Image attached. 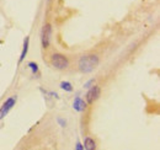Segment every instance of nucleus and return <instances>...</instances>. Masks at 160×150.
I'll list each match as a JSON object with an SVG mask.
<instances>
[{"instance_id": "nucleus-1", "label": "nucleus", "mask_w": 160, "mask_h": 150, "mask_svg": "<svg viewBox=\"0 0 160 150\" xmlns=\"http://www.w3.org/2000/svg\"><path fill=\"white\" fill-rule=\"evenodd\" d=\"M99 57L96 54H86L79 59V70L81 73H90L99 65Z\"/></svg>"}, {"instance_id": "nucleus-2", "label": "nucleus", "mask_w": 160, "mask_h": 150, "mask_svg": "<svg viewBox=\"0 0 160 150\" xmlns=\"http://www.w3.org/2000/svg\"><path fill=\"white\" fill-rule=\"evenodd\" d=\"M51 64H52V66H54L56 69L63 70V69H67V68H68L69 62H68V59H67L63 54L56 53V54H53L52 58H51Z\"/></svg>"}, {"instance_id": "nucleus-3", "label": "nucleus", "mask_w": 160, "mask_h": 150, "mask_svg": "<svg viewBox=\"0 0 160 150\" xmlns=\"http://www.w3.org/2000/svg\"><path fill=\"white\" fill-rule=\"evenodd\" d=\"M51 36H52L51 25H44L43 28H42V32H41V43H42V47L44 49L48 48L49 44H51Z\"/></svg>"}, {"instance_id": "nucleus-4", "label": "nucleus", "mask_w": 160, "mask_h": 150, "mask_svg": "<svg viewBox=\"0 0 160 150\" xmlns=\"http://www.w3.org/2000/svg\"><path fill=\"white\" fill-rule=\"evenodd\" d=\"M101 95V89L99 86L94 85L90 87V90L86 92V95H85V99H86V102L88 104H94L99 97H100Z\"/></svg>"}, {"instance_id": "nucleus-5", "label": "nucleus", "mask_w": 160, "mask_h": 150, "mask_svg": "<svg viewBox=\"0 0 160 150\" xmlns=\"http://www.w3.org/2000/svg\"><path fill=\"white\" fill-rule=\"evenodd\" d=\"M15 104H16V96L9 97V99L4 102V105L1 106V108H0V118H4V117L9 113V111L15 106Z\"/></svg>"}, {"instance_id": "nucleus-6", "label": "nucleus", "mask_w": 160, "mask_h": 150, "mask_svg": "<svg viewBox=\"0 0 160 150\" xmlns=\"http://www.w3.org/2000/svg\"><path fill=\"white\" fill-rule=\"evenodd\" d=\"M84 149L86 150H94L96 149V143H95V140L92 139V138H90V137H86L85 139H84Z\"/></svg>"}, {"instance_id": "nucleus-7", "label": "nucleus", "mask_w": 160, "mask_h": 150, "mask_svg": "<svg viewBox=\"0 0 160 150\" xmlns=\"http://www.w3.org/2000/svg\"><path fill=\"white\" fill-rule=\"evenodd\" d=\"M73 107H74L75 111H78V112H82V111L85 109V107H86V105H85V102L78 96V97H75V100H74Z\"/></svg>"}, {"instance_id": "nucleus-8", "label": "nucleus", "mask_w": 160, "mask_h": 150, "mask_svg": "<svg viewBox=\"0 0 160 150\" xmlns=\"http://www.w3.org/2000/svg\"><path fill=\"white\" fill-rule=\"evenodd\" d=\"M28 43H30V37H26L25 41H23V48H22L20 59H19L20 63L21 62H23V59H25V57H26V54H27V52H28Z\"/></svg>"}, {"instance_id": "nucleus-9", "label": "nucleus", "mask_w": 160, "mask_h": 150, "mask_svg": "<svg viewBox=\"0 0 160 150\" xmlns=\"http://www.w3.org/2000/svg\"><path fill=\"white\" fill-rule=\"evenodd\" d=\"M60 87H62L63 90L68 91V92L73 91V86H72V84H70L69 81H63V83H60Z\"/></svg>"}, {"instance_id": "nucleus-10", "label": "nucleus", "mask_w": 160, "mask_h": 150, "mask_svg": "<svg viewBox=\"0 0 160 150\" xmlns=\"http://www.w3.org/2000/svg\"><path fill=\"white\" fill-rule=\"evenodd\" d=\"M28 68L31 69L32 74H37V73H38V65L36 64L35 62H30V63H28Z\"/></svg>"}, {"instance_id": "nucleus-11", "label": "nucleus", "mask_w": 160, "mask_h": 150, "mask_svg": "<svg viewBox=\"0 0 160 150\" xmlns=\"http://www.w3.org/2000/svg\"><path fill=\"white\" fill-rule=\"evenodd\" d=\"M94 81H95L94 79H91V80H89L88 83H85V84H84V87H85V89H90V87H91V85L94 84Z\"/></svg>"}, {"instance_id": "nucleus-12", "label": "nucleus", "mask_w": 160, "mask_h": 150, "mask_svg": "<svg viewBox=\"0 0 160 150\" xmlns=\"http://www.w3.org/2000/svg\"><path fill=\"white\" fill-rule=\"evenodd\" d=\"M57 121L59 122V124L62 126V127H65V124H67V121H64V119H62V118H58Z\"/></svg>"}, {"instance_id": "nucleus-13", "label": "nucleus", "mask_w": 160, "mask_h": 150, "mask_svg": "<svg viewBox=\"0 0 160 150\" xmlns=\"http://www.w3.org/2000/svg\"><path fill=\"white\" fill-rule=\"evenodd\" d=\"M77 149H84V147H81V144H78L77 145Z\"/></svg>"}]
</instances>
